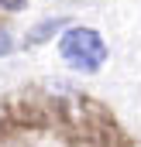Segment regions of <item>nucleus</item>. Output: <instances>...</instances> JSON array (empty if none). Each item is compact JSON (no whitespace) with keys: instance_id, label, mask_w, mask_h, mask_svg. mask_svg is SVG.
<instances>
[{"instance_id":"obj_3","label":"nucleus","mask_w":141,"mask_h":147,"mask_svg":"<svg viewBox=\"0 0 141 147\" xmlns=\"http://www.w3.org/2000/svg\"><path fill=\"white\" fill-rule=\"evenodd\" d=\"M24 0H0V7H7V10H14V7H21Z\"/></svg>"},{"instance_id":"obj_2","label":"nucleus","mask_w":141,"mask_h":147,"mask_svg":"<svg viewBox=\"0 0 141 147\" xmlns=\"http://www.w3.org/2000/svg\"><path fill=\"white\" fill-rule=\"evenodd\" d=\"M10 48H14V41H10V34H3V31H0V55H7Z\"/></svg>"},{"instance_id":"obj_1","label":"nucleus","mask_w":141,"mask_h":147,"mask_svg":"<svg viewBox=\"0 0 141 147\" xmlns=\"http://www.w3.org/2000/svg\"><path fill=\"white\" fill-rule=\"evenodd\" d=\"M59 55L62 62L79 72H97L107 62V45L93 28H69L59 38Z\"/></svg>"}]
</instances>
